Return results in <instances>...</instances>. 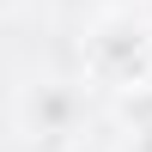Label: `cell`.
Here are the masks:
<instances>
[{"label": "cell", "mask_w": 152, "mask_h": 152, "mask_svg": "<svg viewBox=\"0 0 152 152\" xmlns=\"http://www.w3.org/2000/svg\"><path fill=\"white\" fill-rule=\"evenodd\" d=\"M91 67L104 73V79H116V85H128L134 73L146 79V67H152V37H146V24H134V18H104L97 37H91Z\"/></svg>", "instance_id": "1"}, {"label": "cell", "mask_w": 152, "mask_h": 152, "mask_svg": "<svg viewBox=\"0 0 152 152\" xmlns=\"http://www.w3.org/2000/svg\"><path fill=\"white\" fill-rule=\"evenodd\" d=\"M24 116H31V128H37V134H67V128H73V116H79V97H73L67 85H37L31 104H24Z\"/></svg>", "instance_id": "2"}, {"label": "cell", "mask_w": 152, "mask_h": 152, "mask_svg": "<svg viewBox=\"0 0 152 152\" xmlns=\"http://www.w3.org/2000/svg\"><path fill=\"white\" fill-rule=\"evenodd\" d=\"M128 152H152V128H140V134H134V146Z\"/></svg>", "instance_id": "3"}, {"label": "cell", "mask_w": 152, "mask_h": 152, "mask_svg": "<svg viewBox=\"0 0 152 152\" xmlns=\"http://www.w3.org/2000/svg\"><path fill=\"white\" fill-rule=\"evenodd\" d=\"M146 85H152V67H146Z\"/></svg>", "instance_id": "4"}]
</instances>
